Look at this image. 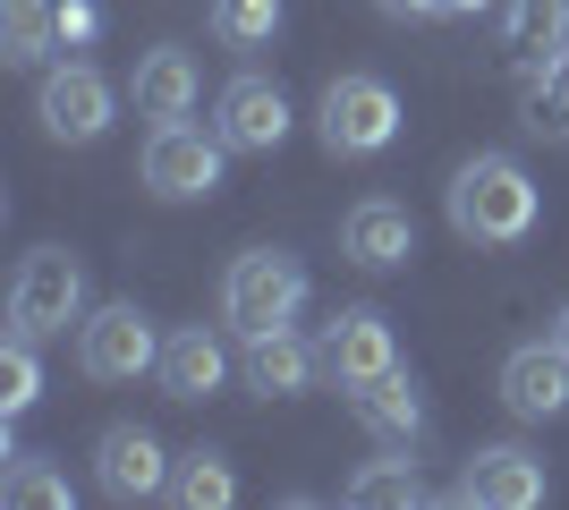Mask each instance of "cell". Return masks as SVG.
Here are the masks:
<instances>
[{"mask_svg":"<svg viewBox=\"0 0 569 510\" xmlns=\"http://www.w3.org/2000/svg\"><path fill=\"white\" fill-rule=\"evenodd\" d=\"M536 213H545V196H536V179H527L510 153H476V162H459L451 179V230L476 247H519L527 230H536Z\"/></svg>","mask_w":569,"mask_h":510,"instance_id":"cell-1","label":"cell"},{"mask_svg":"<svg viewBox=\"0 0 569 510\" xmlns=\"http://www.w3.org/2000/svg\"><path fill=\"white\" fill-rule=\"evenodd\" d=\"M86 323V264L69 247H34L9 281V332L26 340H69Z\"/></svg>","mask_w":569,"mask_h":510,"instance_id":"cell-2","label":"cell"},{"mask_svg":"<svg viewBox=\"0 0 569 510\" xmlns=\"http://www.w3.org/2000/svg\"><path fill=\"white\" fill-rule=\"evenodd\" d=\"M298 307H307V272H298V256H281V247H247V256L221 272V323H230L238 340L289 323Z\"/></svg>","mask_w":569,"mask_h":510,"instance_id":"cell-3","label":"cell"},{"mask_svg":"<svg viewBox=\"0 0 569 510\" xmlns=\"http://www.w3.org/2000/svg\"><path fill=\"white\" fill-rule=\"evenodd\" d=\"M221 128H188V120H153L144 137V188L162 204H196V196L221 188Z\"/></svg>","mask_w":569,"mask_h":510,"instance_id":"cell-4","label":"cell"},{"mask_svg":"<svg viewBox=\"0 0 569 510\" xmlns=\"http://www.w3.org/2000/svg\"><path fill=\"white\" fill-rule=\"evenodd\" d=\"M77 366L94 374V383H137V374H153L162 366V332H153V316L144 307H94V316L77 323Z\"/></svg>","mask_w":569,"mask_h":510,"instance_id":"cell-5","label":"cell"},{"mask_svg":"<svg viewBox=\"0 0 569 510\" xmlns=\"http://www.w3.org/2000/svg\"><path fill=\"white\" fill-rule=\"evenodd\" d=\"M315 128H323L332 153H382L400 137V94L382 77H332L323 102H315Z\"/></svg>","mask_w":569,"mask_h":510,"instance_id":"cell-6","label":"cell"},{"mask_svg":"<svg viewBox=\"0 0 569 510\" xmlns=\"http://www.w3.org/2000/svg\"><path fill=\"white\" fill-rule=\"evenodd\" d=\"M111 111H119L111 77L86 69V60L51 69V77H43V94H34V120H43V137H60V146H94L102 128H111Z\"/></svg>","mask_w":569,"mask_h":510,"instance_id":"cell-7","label":"cell"},{"mask_svg":"<svg viewBox=\"0 0 569 510\" xmlns=\"http://www.w3.org/2000/svg\"><path fill=\"white\" fill-rule=\"evenodd\" d=\"M501 51H510V77H519V102H527L552 77V60L569 51V0H510Z\"/></svg>","mask_w":569,"mask_h":510,"instance_id":"cell-8","label":"cell"},{"mask_svg":"<svg viewBox=\"0 0 569 510\" xmlns=\"http://www.w3.org/2000/svg\"><path fill=\"white\" fill-rule=\"evenodd\" d=\"M391 366H400V340H391V323H382L375 307H340V316L323 323V374H332L340 391L375 383Z\"/></svg>","mask_w":569,"mask_h":510,"instance_id":"cell-9","label":"cell"},{"mask_svg":"<svg viewBox=\"0 0 569 510\" xmlns=\"http://www.w3.org/2000/svg\"><path fill=\"white\" fill-rule=\"evenodd\" d=\"M451 502H476V510H536L545 502V460L519 451V442H493L459 468V493Z\"/></svg>","mask_w":569,"mask_h":510,"instance_id":"cell-10","label":"cell"},{"mask_svg":"<svg viewBox=\"0 0 569 510\" xmlns=\"http://www.w3.org/2000/svg\"><path fill=\"white\" fill-rule=\"evenodd\" d=\"M213 128L230 153H272L289 137V94L272 86V77H230L213 102Z\"/></svg>","mask_w":569,"mask_h":510,"instance_id":"cell-11","label":"cell"},{"mask_svg":"<svg viewBox=\"0 0 569 510\" xmlns=\"http://www.w3.org/2000/svg\"><path fill=\"white\" fill-rule=\"evenodd\" d=\"M501 400H510V417H527V426L561 417L569 409V349H561V340H527V349H510V358H501Z\"/></svg>","mask_w":569,"mask_h":510,"instance_id":"cell-12","label":"cell"},{"mask_svg":"<svg viewBox=\"0 0 569 510\" xmlns=\"http://www.w3.org/2000/svg\"><path fill=\"white\" fill-rule=\"evenodd\" d=\"M340 256H349L357 272H391L417 256V221H408V204H391V196H366V204H349V221H340Z\"/></svg>","mask_w":569,"mask_h":510,"instance_id":"cell-13","label":"cell"},{"mask_svg":"<svg viewBox=\"0 0 569 510\" xmlns=\"http://www.w3.org/2000/svg\"><path fill=\"white\" fill-rule=\"evenodd\" d=\"M94 486L111 493V502H144V493H162L170 486L162 442L144 434V426H111V434L94 442Z\"/></svg>","mask_w":569,"mask_h":510,"instance_id":"cell-14","label":"cell"},{"mask_svg":"<svg viewBox=\"0 0 569 510\" xmlns=\"http://www.w3.org/2000/svg\"><path fill=\"white\" fill-rule=\"evenodd\" d=\"M315 374H323V340H298L289 323L247 340V391H256V400H298Z\"/></svg>","mask_w":569,"mask_h":510,"instance_id":"cell-15","label":"cell"},{"mask_svg":"<svg viewBox=\"0 0 569 510\" xmlns=\"http://www.w3.org/2000/svg\"><path fill=\"white\" fill-rule=\"evenodd\" d=\"M162 391L170 400H213L221 383H230V349H221V332L213 323H179V332L162 340Z\"/></svg>","mask_w":569,"mask_h":510,"instance_id":"cell-16","label":"cell"},{"mask_svg":"<svg viewBox=\"0 0 569 510\" xmlns=\"http://www.w3.org/2000/svg\"><path fill=\"white\" fill-rule=\"evenodd\" d=\"M137 111L144 120H188L196 111V94H204V69H196V51H179V43H162V51H144L137 60Z\"/></svg>","mask_w":569,"mask_h":510,"instance_id":"cell-17","label":"cell"},{"mask_svg":"<svg viewBox=\"0 0 569 510\" xmlns=\"http://www.w3.org/2000/svg\"><path fill=\"white\" fill-rule=\"evenodd\" d=\"M349 409H357V426H366L375 442H391V451H408V442L426 434V400H417V383H408L400 366H391V374H375V383H357Z\"/></svg>","mask_w":569,"mask_h":510,"instance_id":"cell-18","label":"cell"},{"mask_svg":"<svg viewBox=\"0 0 569 510\" xmlns=\"http://www.w3.org/2000/svg\"><path fill=\"white\" fill-rule=\"evenodd\" d=\"M170 493H179V510H230L238 502V477L221 451H188V460L170 468Z\"/></svg>","mask_w":569,"mask_h":510,"instance_id":"cell-19","label":"cell"},{"mask_svg":"<svg viewBox=\"0 0 569 510\" xmlns=\"http://www.w3.org/2000/svg\"><path fill=\"white\" fill-rule=\"evenodd\" d=\"M0 18H9V43H0V60H9V69H34V60L60 43L51 0H0Z\"/></svg>","mask_w":569,"mask_h":510,"instance_id":"cell-20","label":"cell"},{"mask_svg":"<svg viewBox=\"0 0 569 510\" xmlns=\"http://www.w3.org/2000/svg\"><path fill=\"white\" fill-rule=\"evenodd\" d=\"M349 502L357 510H417L426 502V486H417V460H375L349 477Z\"/></svg>","mask_w":569,"mask_h":510,"instance_id":"cell-21","label":"cell"},{"mask_svg":"<svg viewBox=\"0 0 569 510\" xmlns=\"http://www.w3.org/2000/svg\"><path fill=\"white\" fill-rule=\"evenodd\" d=\"M213 34L230 51H256L281 34V0H213Z\"/></svg>","mask_w":569,"mask_h":510,"instance_id":"cell-22","label":"cell"},{"mask_svg":"<svg viewBox=\"0 0 569 510\" xmlns=\"http://www.w3.org/2000/svg\"><path fill=\"white\" fill-rule=\"evenodd\" d=\"M0 502L9 510H69V477L43 460H18L9 477H0Z\"/></svg>","mask_w":569,"mask_h":510,"instance_id":"cell-23","label":"cell"},{"mask_svg":"<svg viewBox=\"0 0 569 510\" xmlns=\"http://www.w3.org/2000/svg\"><path fill=\"white\" fill-rule=\"evenodd\" d=\"M34 391H43L34 340H26V332H9V349H0V417H26V409H34Z\"/></svg>","mask_w":569,"mask_h":510,"instance_id":"cell-24","label":"cell"},{"mask_svg":"<svg viewBox=\"0 0 569 510\" xmlns=\"http://www.w3.org/2000/svg\"><path fill=\"white\" fill-rule=\"evenodd\" d=\"M527 128H536V137H569V51L552 60L545 86L527 94Z\"/></svg>","mask_w":569,"mask_h":510,"instance_id":"cell-25","label":"cell"},{"mask_svg":"<svg viewBox=\"0 0 569 510\" xmlns=\"http://www.w3.org/2000/svg\"><path fill=\"white\" fill-rule=\"evenodd\" d=\"M51 18H60V43H94V34H102L94 0H51Z\"/></svg>","mask_w":569,"mask_h":510,"instance_id":"cell-26","label":"cell"},{"mask_svg":"<svg viewBox=\"0 0 569 510\" xmlns=\"http://www.w3.org/2000/svg\"><path fill=\"white\" fill-rule=\"evenodd\" d=\"M433 9H442V18H485L493 0H433Z\"/></svg>","mask_w":569,"mask_h":510,"instance_id":"cell-27","label":"cell"},{"mask_svg":"<svg viewBox=\"0 0 569 510\" xmlns=\"http://www.w3.org/2000/svg\"><path fill=\"white\" fill-rule=\"evenodd\" d=\"M382 9H391V18H442L433 0H382Z\"/></svg>","mask_w":569,"mask_h":510,"instance_id":"cell-28","label":"cell"},{"mask_svg":"<svg viewBox=\"0 0 569 510\" xmlns=\"http://www.w3.org/2000/svg\"><path fill=\"white\" fill-rule=\"evenodd\" d=\"M552 340H561V349H569V307H561V316H552Z\"/></svg>","mask_w":569,"mask_h":510,"instance_id":"cell-29","label":"cell"}]
</instances>
